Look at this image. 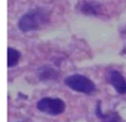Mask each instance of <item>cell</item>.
I'll use <instances>...</instances> for the list:
<instances>
[{
    "instance_id": "obj_1",
    "label": "cell",
    "mask_w": 126,
    "mask_h": 122,
    "mask_svg": "<svg viewBox=\"0 0 126 122\" xmlns=\"http://www.w3.org/2000/svg\"><path fill=\"white\" fill-rule=\"evenodd\" d=\"M49 21V12L44 8L32 9L18 20V27L23 32H29L43 28Z\"/></svg>"
},
{
    "instance_id": "obj_2",
    "label": "cell",
    "mask_w": 126,
    "mask_h": 122,
    "mask_svg": "<svg viewBox=\"0 0 126 122\" xmlns=\"http://www.w3.org/2000/svg\"><path fill=\"white\" fill-rule=\"evenodd\" d=\"M64 84L68 88L75 90L80 93L92 94L96 91V86L89 77L80 74H74L67 76L64 79Z\"/></svg>"
},
{
    "instance_id": "obj_3",
    "label": "cell",
    "mask_w": 126,
    "mask_h": 122,
    "mask_svg": "<svg viewBox=\"0 0 126 122\" xmlns=\"http://www.w3.org/2000/svg\"><path fill=\"white\" fill-rule=\"evenodd\" d=\"M36 107L47 115L58 116L65 110V103L58 98H44L37 102Z\"/></svg>"
},
{
    "instance_id": "obj_4",
    "label": "cell",
    "mask_w": 126,
    "mask_h": 122,
    "mask_svg": "<svg viewBox=\"0 0 126 122\" xmlns=\"http://www.w3.org/2000/svg\"><path fill=\"white\" fill-rule=\"evenodd\" d=\"M107 80L116 90L118 93H120V94H125L126 93V80L120 72L115 70H110L107 73Z\"/></svg>"
},
{
    "instance_id": "obj_5",
    "label": "cell",
    "mask_w": 126,
    "mask_h": 122,
    "mask_svg": "<svg viewBox=\"0 0 126 122\" xmlns=\"http://www.w3.org/2000/svg\"><path fill=\"white\" fill-rule=\"evenodd\" d=\"M96 116L100 119L102 122H122L121 117L116 111H108L104 114L102 111L100 103H97L96 105Z\"/></svg>"
},
{
    "instance_id": "obj_6",
    "label": "cell",
    "mask_w": 126,
    "mask_h": 122,
    "mask_svg": "<svg viewBox=\"0 0 126 122\" xmlns=\"http://www.w3.org/2000/svg\"><path fill=\"white\" fill-rule=\"evenodd\" d=\"M79 10L87 15H98L100 12V5L95 1L82 0L79 3Z\"/></svg>"
},
{
    "instance_id": "obj_7",
    "label": "cell",
    "mask_w": 126,
    "mask_h": 122,
    "mask_svg": "<svg viewBox=\"0 0 126 122\" xmlns=\"http://www.w3.org/2000/svg\"><path fill=\"white\" fill-rule=\"evenodd\" d=\"M37 75H39V78L41 80L49 81V80L57 79V77L59 76V73L57 70H55V69L51 67H49V65H44V67L39 69Z\"/></svg>"
},
{
    "instance_id": "obj_8",
    "label": "cell",
    "mask_w": 126,
    "mask_h": 122,
    "mask_svg": "<svg viewBox=\"0 0 126 122\" xmlns=\"http://www.w3.org/2000/svg\"><path fill=\"white\" fill-rule=\"evenodd\" d=\"M20 57L21 55L17 49L9 47L8 48V67L13 68L15 65H17V63L19 62Z\"/></svg>"
}]
</instances>
